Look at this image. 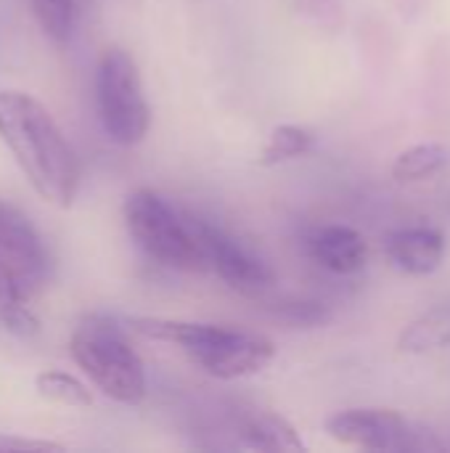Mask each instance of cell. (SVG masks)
I'll return each mask as SVG.
<instances>
[{"label": "cell", "mask_w": 450, "mask_h": 453, "mask_svg": "<svg viewBox=\"0 0 450 453\" xmlns=\"http://www.w3.org/2000/svg\"><path fill=\"white\" fill-rule=\"evenodd\" d=\"M318 143V135L310 130V127H302V125H278L263 151H260V165L265 167H273V165H281V162H292L297 157H305L316 149Z\"/></svg>", "instance_id": "14"}, {"label": "cell", "mask_w": 450, "mask_h": 453, "mask_svg": "<svg viewBox=\"0 0 450 453\" xmlns=\"http://www.w3.org/2000/svg\"><path fill=\"white\" fill-rule=\"evenodd\" d=\"M239 435L247 449L255 451H302L297 430L278 414H257L241 422Z\"/></svg>", "instance_id": "12"}, {"label": "cell", "mask_w": 450, "mask_h": 453, "mask_svg": "<svg viewBox=\"0 0 450 453\" xmlns=\"http://www.w3.org/2000/svg\"><path fill=\"white\" fill-rule=\"evenodd\" d=\"M29 3L37 24L50 40L56 42L69 40L74 24V0H29Z\"/></svg>", "instance_id": "18"}, {"label": "cell", "mask_w": 450, "mask_h": 453, "mask_svg": "<svg viewBox=\"0 0 450 453\" xmlns=\"http://www.w3.org/2000/svg\"><path fill=\"white\" fill-rule=\"evenodd\" d=\"M125 226L133 242L156 263L178 271H207V255L191 228V218L180 215L164 196L138 188L125 199Z\"/></svg>", "instance_id": "3"}, {"label": "cell", "mask_w": 450, "mask_h": 453, "mask_svg": "<svg viewBox=\"0 0 450 453\" xmlns=\"http://www.w3.org/2000/svg\"><path fill=\"white\" fill-rule=\"evenodd\" d=\"M191 228L207 255L210 268L231 289H236L241 295H260V292L271 289V284L276 281V273L263 257L249 252L244 244H239L233 236H228L223 228H217L212 223L191 218Z\"/></svg>", "instance_id": "7"}, {"label": "cell", "mask_w": 450, "mask_h": 453, "mask_svg": "<svg viewBox=\"0 0 450 453\" xmlns=\"http://www.w3.org/2000/svg\"><path fill=\"white\" fill-rule=\"evenodd\" d=\"M271 313L289 329H321L334 319L332 308L318 300H286L278 303Z\"/></svg>", "instance_id": "17"}, {"label": "cell", "mask_w": 450, "mask_h": 453, "mask_svg": "<svg viewBox=\"0 0 450 453\" xmlns=\"http://www.w3.org/2000/svg\"><path fill=\"white\" fill-rule=\"evenodd\" d=\"M0 141L42 202L69 210L80 188V162L50 111L24 90H0Z\"/></svg>", "instance_id": "1"}, {"label": "cell", "mask_w": 450, "mask_h": 453, "mask_svg": "<svg viewBox=\"0 0 450 453\" xmlns=\"http://www.w3.org/2000/svg\"><path fill=\"white\" fill-rule=\"evenodd\" d=\"M0 257L8 260L29 284L48 276V250L29 218L0 199Z\"/></svg>", "instance_id": "8"}, {"label": "cell", "mask_w": 450, "mask_h": 453, "mask_svg": "<svg viewBox=\"0 0 450 453\" xmlns=\"http://www.w3.org/2000/svg\"><path fill=\"white\" fill-rule=\"evenodd\" d=\"M188 356L194 364H199L207 374L217 380H241L263 372L273 361L276 348L263 334L215 324L212 334Z\"/></svg>", "instance_id": "6"}, {"label": "cell", "mask_w": 450, "mask_h": 453, "mask_svg": "<svg viewBox=\"0 0 450 453\" xmlns=\"http://www.w3.org/2000/svg\"><path fill=\"white\" fill-rule=\"evenodd\" d=\"M332 441L363 451H440V443L427 430L408 422L393 409H347L326 419Z\"/></svg>", "instance_id": "5"}, {"label": "cell", "mask_w": 450, "mask_h": 453, "mask_svg": "<svg viewBox=\"0 0 450 453\" xmlns=\"http://www.w3.org/2000/svg\"><path fill=\"white\" fill-rule=\"evenodd\" d=\"M450 345V305H440L430 313H424L422 319L411 321L400 340L398 348L400 353H411V356H422V353H432L440 348Z\"/></svg>", "instance_id": "13"}, {"label": "cell", "mask_w": 450, "mask_h": 453, "mask_svg": "<svg viewBox=\"0 0 450 453\" xmlns=\"http://www.w3.org/2000/svg\"><path fill=\"white\" fill-rule=\"evenodd\" d=\"M37 385V393L53 403H64V406H72V409H88L93 406V393L72 374L66 372H58V369H45L37 374L34 380Z\"/></svg>", "instance_id": "16"}, {"label": "cell", "mask_w": 450, "mask_h": 453, "mask_svg": "<svg viewBox=\"0 0 450 453\" xmlns=\"http://www.w3.org/2000/svg\"><path fill=\"white\" fill-rule=\"evenodd\" d=\"M308 255L326 271L350 276L366 265L369 244L350 226H324L305 239Z\"/></svg>", "instance_id": "10"}, {"label": "cell", "mask_w": 450, "mask_h": 453, "mask_svg": "<svg viewBox=\"0 0 450 453\" xmlns=\"http://www.w3.org/2000/svg\"><path fill=\"white\" fill-rule=\"evenodd\" d=\"M446 162H448V149L443 143H419L395 157L393 178L395 180H422V178L443 170Z\"/></svg>", "instance_id": "15"}, {"label": "cell", "mask_w": 450, "mask_h": 453, "mask_svg": "<svg viewBox=\"0 0 450 453\" xmlns=\"http://www.w3.org/2000/svg\"><path fill=\"white\" fill-rule=\"evenodd\" d=\"M69 353L106 398L125 406H135L146 398L143 361L114 319L85 316L72 332Z\"/></svg>", "instance_id": "2"}, {"label": "cell", "mask_w": 450, "mask_h": 453, "mask_svg": "<svg viewBox=\"0 0 450 453\" xmlns=\"http://www.w3.org/2000/svg\"><path fill=\"white\" fill-rule=\"evenodd\" d=\"M0 451H64V446L53 441H24L0 433Z\"/></svg>", "instance_id": "19"}, {"label": "cell", "mask_w": 450, "mask_h": 453, "mask_svg": "<svg viewBox=\"0 0 450 453\" xmlns=\"http://www.w3.org/2000/svg\"><path fill=\"white\" fill-rule=\"evenodd\" d=\"M382 247L390 265L406 276H430L446 260V236L430 226L390 231Z\"/></svg>", "instance_id": "9"}, {"label": "cell", "mask_w": 450, "mask_h": 453, "mask_svg": "<svg viewBox=\"0 0 450 453\" xmlns=\"http://www.w3.org/2000/svg\"><path fill=\"white\" fill-rule=\"evenodd\" d=\"M95 104L103 133L119 146H135L149 135L151 109L143 93L135 58L122 48H109L95 69Z\"/></svg>", "instance_id": "4"}, {"label": "cell", "mask_w": 450, "mask_h": 453, "mask_svg": "<svg viewBox=\"0 0 450 453\" xmlns=\"http://www.w3.org/2000/svg\"><path fill=\"white\" fill-rule=\"evenodd\" d=\"M27 289L29 281L8 260L0 257V321L11 334L24 340L40 332V319L29 308Z\"/></svg>", "instance_id": "11"}]
</instances>
